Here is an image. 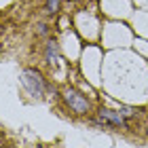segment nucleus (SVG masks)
Listing matches in <instances>:
<instances>
[{"instance_id": "5", "label": "nucleus", "mask_w": 148, "mask_h": 148, "mask_svg": "<svg viewBox=\"0 0 148 148\" xmlns=\"http://www.w3.org/2000/svg\"><path fill=\"white\" fill-rule=\"evenodd\" d=\"M59 4H62V0H47V6H45L47 15H57L59 13Z\"/></svg>"}, {"instance_id": "2", "label": "nucleus", "mask_w": 148, "mask_h": 148, "mask_svg": "<svg viewBox=\"0 0 148 148\" xmlns=\"http://www.w3.org/2000/svg\"><path fill=\"white\" fill-rule=\"evenodd\" d=\"M64 102L68 104V108L72 110V112H76V114H87L91 110V102H89V97L87 95H83L80 91H76V89H64Z\"/></svg>"}, {"instance_id": "7", "label": "nucleus", "mask_w": 148, "mask_h": 148, "mask_svg": "<svg viewBox=\"0 0 148 148\" xmlns=\"http://www.w3.org/2000/svg\"><path fill=\"white\" fill-rule=\"evenodd\" d=\"M38 34H42V36L47 34V25L45 23H38Z\"/></svg>"}, {"instance_id": "6", "label": "nucleus", "mask_w": 148, "mask_h": 148, "mask_svg": "<svg viewBox=\"0 0 148 148\" xmlns=\"http://www.w3.org/2000/svg\"><path fill=\"white\" fill-rule=\"evenodd\" d=\"M119 112L123 114L125 119H133L140 110H138V108H133V106H125V104H121V106H119Z\"/></svg>"}, {"instance_id": "3", "label": "nucleus", "mask_w": 148, "mask_h": 148, "mask_svg": "<svg viewBox=\"0 0 148 148\" xmlns=\"http://www.w3.org/2000/svg\"><path fill=\"white\" fill-rule=\"evenodd\" d=\"M97 125L104 127H127V119L121 114L119 110H110V108H102L97 112Z\"/></svg>"}, {"instance_id": "4", "label": "nucleus", "mask_w": 148, "mask_h": 148, "mask_svg": "<svg viewBox=\"0 0 148 148\" xmlns=\"http://www.w3.org/2000/svg\"><path fill=\"white\" fill-rule=\"evenodd\" d=\"M45 57H47V64H49V66L59 64V45L55 42V40H47V45H45Z\"/></svg>"}, {"instance_id": "1", "label": "nucleus", "mask_w": 148, "mask_h": 148, "mask_svg": "<svg viewBox=\"0 0 148 148\" xmlns=\"http://www.w3.org/2000/svg\"><path fill=\"white\" fill-rule=\"evenodd\" d=\"M19 80H21L23 89L28 91V95H32V97H42V95H45L47 85H45L42 74H40L38 70H34V68L21 70V74H19Z\"/></svg>"}]
</instances>
